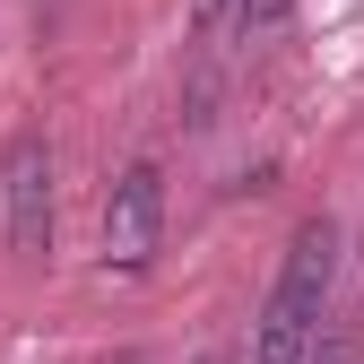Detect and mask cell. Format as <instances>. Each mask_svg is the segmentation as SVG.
Instances as JSON below:
<instances>
[{
  "label": "cell",
  "instance_id": "1",
  "mask_svg": "<svg viewBox=\"0 0 364 364\" xmlns=\"http://www.w3.org/2000/svg\"><path fill=\"white\" fill-rule=\"evenodd\" d=\"M330 278H338V225L330 217H304L295 243H287V269L260 304V330H252V364H304L312 338L330 321Z\"/></svg>",
  "mask_w": 364,
  "mask_h": 364
},
{
  "label": "cell",
  "instance_id": "2",
  "mask_svg": "<svg viewBox=\"0 0 364 364\" xmlns=\"http://www.w3.org/2000/svg\"><path fill=\"white\" fill-rule=\"evenodd\" d=\"M156 243H165V173H156V156H130L105 191V269L113 278H148Z\"/></svg>",
  "mask_w": 364,
  "mask_h": 364
},
{
  "label": "cell",
  "instance_id": "3",
  "mask_svg": "<svg viewBox=\"0 0 364 364\" xmlns=\"http://www.w3.org/2000/svg\"><path fill=\"white\" fill-rule=\"evenodd\" d=\"M0 200H9V260L43 269L53 260V148H43V130H18L0 148Z\"/></svg>",
  "mask_w": 364,
  "mask_h": 364
},
{
  "label": "cell",
  "instance_id": "4",
  "mask_svg": "<svg viewBox=\"0 0 364 364\" xmlns=\"http://www.w3.org/2000/svg\"><path fill=\"white\" fill-rule=\"evenodd\" d=\"M304 364H364V330H355V312H330V330L312 338Z\"/></svg>",
  "mask_w": 364,
  "mask_h": 364
},
{
  "label": "cell",
  "instance_id": "5",
  "mask_svg": "<svg viewBox=\"0 0 364 364\" xmlns=\"http://www.w3.org/2000/svg\"><path fill=\"white\" fill-rule=\"evenodd\" d=\"M287 18H295V0H243V9H235V26H243V35H278Z\"/></svg>",
  "mask_w": 364,
  "mask_h": 364
},
{
  "label": "cell",
  "instance_id": "6",
  "mask_svg": "<svg viewBox=\"0 0 364 364\" xmlns=\"http://www.w3.org/2000/svg\"><path fill=\"white\" fill-rule=\"evenodd\" d=\"M217 26H225V0H191V35H200V43H208V35H217Z\"/></svg>",
  "mask_w": 364,
  "mask_h": 364
},
{
  "label": "cell",
  "instance_id": "7",
  "mask_svg": "<svg viewBox=\"0 0 364 364\" xmlns=\"http://www.w3.org/2000/svg\"><path fill=\"white\" fill-rule=\"evenodd\" d=\"M200 364H243V355H235V347H208V355H200Z\"/></svg>",
  "mask_w": 364,
  "mask_h": 364
},
{
  "label": "cell",
  "instance_id": "8",
  "mask_svg": "<svg viewBox=\"0 0 364 364\" xmlns=\"http://www.w3.org/2000/svg\"><path fill=\"white\" fill-rule=\"evenodd\" d=\"M113 364H148V355H139V347H130V355H113Z\"/></svg>",
  "mask_w": 364,
  "mask_h": 364
}]
</instances>
